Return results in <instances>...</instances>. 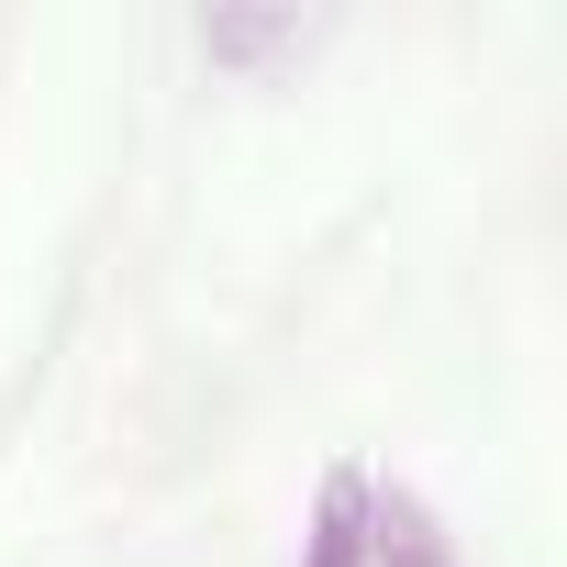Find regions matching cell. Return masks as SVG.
<instances>
[{
  "instance_id": "obj_1",
  "label": "cell",
  "mask_w": 567,
  "mask_h": 567,
  "mask_svg": "<svg viewBox=\"0 0 567 567\" xmlns=\"http://www.w3.org/2000/svg\"><path fill=\"white\" fill-rule=\"evenodd\" d=\"M323 567H357V489H334L323 512Z\"/></svg>"
}]
</instances>
